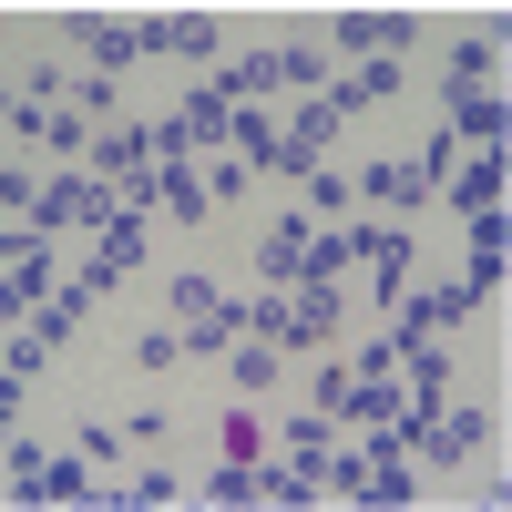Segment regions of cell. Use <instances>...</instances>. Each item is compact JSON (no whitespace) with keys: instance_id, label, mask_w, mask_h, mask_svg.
<instances>
[{"instance_id":"obj_1","label":"cell","mask_w":512,"mask_h":512,"mask_svg":"<svg viewBox=\"0 0 512 512\" xmlns=\"http://www.w3.org/2000/svg\"><path fill=\"white\" fill-rule=\"evenodd\" d=\"M31 216L52 226V236H62V226H113V195L72 175V185H41V195H31Z\"/></svg>"},{"instance_id":"obj_2","label":"cell","mask_w":512,"mask_h":512,"mask_svg":"<svg viewBox=\"0 0 512 512\" xmlns=\"http://www.w3.org/2000/svg\"><path fill=\"white\" fill-rule=\"evenodd\" d=\"M338 41H349V52H400V41H410V11H349Z\"/></svg>"},{"instance_id":"obj_3","label":"cell","mask_w":512,"mask_h":512,"mask_svg":"<svg viewBox=\"0 0 512 512\" xmlns=\"http://www.w3.org/2000/svg\"><path fill=\"white\" fill-rule=\"evenodd\" d=\"M482 441H492V420H482V410H451L441 431H431V461H472Z\"/></svg>"},{"instance_id":"obj_4","label":"cell","mask_w":512,"mask_h":512,"mask_svg":"<svg viewBox=\"0 0 512 512\" xmlns=\"http://www.w3.org/2000/svg\"><path fill=\"white\" fill-rule=\"evenodd\" d=\"M256 267H267L277 287H287V277H308V226H277V236H267V256H256Z\"/></svg>"},{"instance_id":"obj_5","label":"cell","mask_w":512,"mask_h":512,"mask_svg":"<svg viewBox=\"0 0 512 512\" xmlns=\"http://www.w3.org/2000/svg\"><path fill=\"white\" fill-rule=\"evenodd\" d=\"M492 195H502V154H482V164H472V175H461V185H451V205H461V216H472V205H482V216H492Z\"/></svg>"},{"instance_id":"obj_6","label":"cell","mask_w":512,"mask_h":512,"mask_svg":"<svg viewBox=\"0 0 512 512\" xmlns=\"http://www.w3.org/2000/svg\"><path fill=\"white\" fill-rule=\"evenodd\" d=\"M420 185H431V175H420V164H369V195H379V205H410Z\"/></svg>"},{"instance_id":"obj_7","label":"cell","mask_w":512,"mask_h":512,"mask_svg":"<svg viewBox=\"0 0 512 512\" xmlns=\"http://www.w3.org/2000/svg\"><path fill=\"white\" fill-rule=\"evenodd\" d=\"M451 123H461V134H482V144H492V134H502V103H492V93H451Z\"/></svg>"},{"instance_id":"obj_8","label":"cell","mask_w":512,"mask_h":512,"mask_svg":"<svg viewBox=\"0 0 512 512\" xmlns=\"http://www.w3.org/2000/svg\"><path fill=\"white\" fill-rule=\"evenodd\" d=\"M441 379H451L441 349H431V338H410V390H420V400H441Z\"/></svg>"},{"instance_id":"obj_9","label":"cell","mask_w":512,"mask_h":512,"mask_svg":"<svg viewBox=\"0 0 512 512\" xmlns=\"http://www.w3.org/2000/svg\"><path fill=\"white\" fill-rule=\"evenodd\" d=\"M216 502H256V472H246V461H216Z\"/></svg>"},{"instance_id":"obj_10","label":"cell","mask_w":512,"mask_h":512,"mask_svg":"<svg viewBox=\"0 0 512 512\" xmlns=\"http://www.w3.org/2000/svg\"><path fill=\"white\" fill-rule=\"evenodd\" d=\"M0 420H11V379H0Z\"/></svg>"},{"instance_id":"obj_11","label":"cell","mask_w":512,"mask_h":512,"mask_svg":"<svg viewBox=\"0 0 512 512\" xmlns=\"http://www.w3.org/2000/svg\"><path fill=\"white\" fill-rule=\"evenodd\" d=\"M0 113H11V93H0Z\"/></svg>"}]
</instances>
